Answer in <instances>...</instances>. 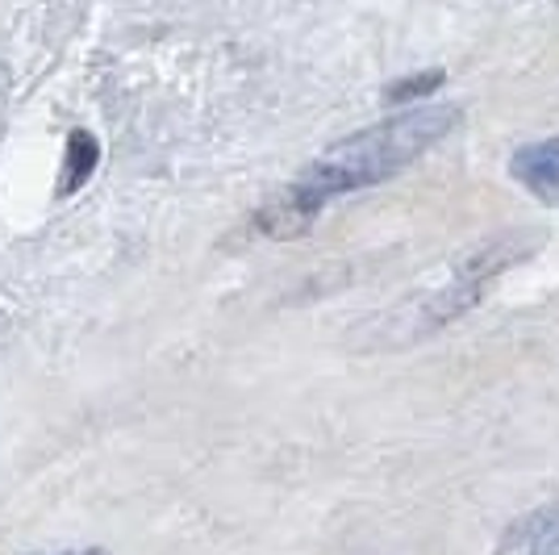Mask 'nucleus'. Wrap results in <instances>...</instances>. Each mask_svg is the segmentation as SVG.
I'll list each match as a JSON object with an SVG mask.
<instances>
[{
	"mask_svg": "<svg viewBox=\"0 0 559 555\" xmlns=\"http://www.w3.org/2000/svg\"><path fill=\"white\" fill-rule=\"evenodd\" d=\"M492 555H559V501L513 518L506 534L497 539Z\"/></svg>",
	"mask_w": 559,
	"mask_h": 555,
	"instance_id": "7ed1b4c3",
	"label": "nucleus"
},
{
	"mask_svg": "<svg viewBox=\"0 0 559 555\" xmlns=\"http://www.w3.org/2000/svg\"><path fill=\"white\" fill-rule=\"evenodd\" d=\"M510 176L543 205H559V139L526 142L510 155Z\"/></svg>",
	"mask_w": 559,
	"mask_h": 555,
	"instance_id": "f03ea898",
	"label": "nucleus"
},
{
	"mask_svg": "<svg viewBox=\"0 0 559 555\" xmlns=\"http://www.w3.org/2000/svg\"><path fill=\"white\" fill-rule=\"evenodd\" d=\"M96 163H100V146L88 130H71L68 139V163H63V180H59V197H71L93 180Z\"/></svg>",
	"mask_w": 559,
	"mask_h": 555,
	"instance_id": "20e7f679",
	"label": "nucleus"
},
{
	"mask_svg": "<svg viewBox=\"0 0 559 555\" xmlns=\"http://www.w3.org/2000/svg\"><path fill=\"white\" fill-rule=\"evenodd\" d=\"M443 80H447L443 71H421V75H409V80H396L393 88H389V101H396V105H405V101H414V96L435 93V88H439Z\"/></svg>",
	"mask_w": 559,
	"mask_h": 555,
	"instance_id": "39448f33",
	"label": "nucleus"
},
{
	"mask_svg": "<svg viewBox=\"0 0 559 555\" xmlns=\"http://www.w3.org/2000/svg\"><path fill=\"white\" fill-rule=\"evenodd\" d=\"M455 126H460L455 105H426V109H405L389 121H376L368 130L334 142L305 167L293 185H284L267 205L259 209L255 226L267 238H297L318 222V213L330 201L401 176L430 146H439Z\"/></svg>",
	"mask_w": 559,
	"mask_h": 555,
	"instance_id": "f257e3e1",
	"label": "nucleus"
},
{
	"mask_svg": "<svg viewBox=\"0 0 559 555\" xmlns=\"http://www.w3.org/2000/svg\"><path fill=\"white\" fill-rule=\"evenodd\" d=\"M59 555H109L105 547H75V552H59Z\"/></svg>",
	"mask_w": 559,
	"mask_h": 555,
	"instance_id": "423d86ee",
	"label": "nucleus"
}]
</instances>
